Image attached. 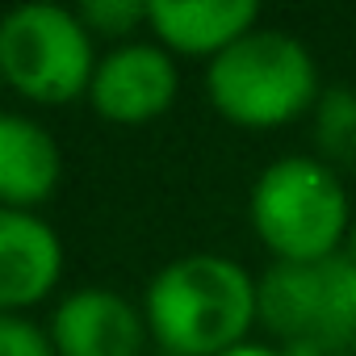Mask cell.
<instances>
[{
    "label": "cell",
    "mask_w": 356,
    "mask_h": 356,
    "mask_svg": "<svg viewBox=\"0 0 356 356\" xmlns=\"http://www.w3.org/2000/svg\"><path fill=\"white\" fill-rule=\"evenodd\" d=\"M143 318L163 356H222L260 327L256 277L218 252L176 256L147 281Z\"/></svg>",
    "instance_id": "1"
},
{
    "label": "cell",
    "mask_w": 356,
    "mask_h": 356,
    "mask_svg": "<svg viewBox=\"0 0 356 356\" xmlns=\"http://www.w3.org/2000/svg\"><path fill=\"white\" fill-rule=\"evenodd\" d=\"M352 197L318 155H281L252 185L248 218L273 264H323L348 256Z\"/></svg>",
    "instance_id": "2"
},
{
    "label": "cell",
    "mask_w": 356,
    "mask_h": 356,
    "mask_svg": "<svg viewBox=\"0 0 356 356\" xmlns=\"http://www.w3.org/2000/svg\"><path fill=\"white\" fill-rule=\"evenodd\" d=\"M206 97L214 113L239 130H277L314 113L323 84L318 63L298 34L256 26L206 63Z\"/></svg>",
    "instance_id": "3"
},
{
    "label": "cell",
    "mask_w": 356,
    "mask_h": 356,
    "mask_svg": "<svg viewBox=\"0 0 356 356\" xmlns=\"http://www.w3.org/2000/svg\"><path fill=\"white\" fill-rule=\"evenodd\" d=\"M97 38L76 9L17 5L0 17V76L5 88L34 105H72L88 97L97 72Z\"/></svg>",
    "instance_id": "4"
},
{
    "label": "cell",
    "mask_w": 356,
    "mask_h": 356,
    "mask_svg": "<svg viewBox=\"0 0 356 356\" xmlns=\"http://www.w3.org/2000/svg\"><path fill=\"white\" fill-rule=\"evenodd\" d=\"M256 306L260 327L277 339V348H314L323 356H339L356 339L348 260L268 264L256 277Z\"/></svg>",
    "instance_id": "5"
},
{
    "label": "cell",
    "mask_w": 356,
    "mask_h": 356,
    "mask_svg": "<svg viewBox=\"0 0 356 356\" xmlns=\"http://www.w3.org/2000/svg\"><path fill=\"white\" fill-rule=\"evenodd\" d=\"M181 92V72L176 59L159 42H122L97 59L92 84H88V105L97 118L113 126H143L163 118L176 105Z\"/></svg>",
    "instance_id": "6"
},
{
    "label": "cell",
    "mask_w": 356,
    "mask_h": 356,
    "mask_svg": "<svg viewBox=\"0 0 356 356\" xmlns=\"http://www.w3.org/2000/svg\"><path fill=\"white\" fill-rule=\"evenodd\" d=\"M47 331L55 356H143L151 339L143 306L105 285L72 289L67 298H59Z\"/></svg>",
    "instance_id": "7"
},
{
    "label": "cell",
    "mask_w": 356,
    "mask_h": 356,
    "mask_svg": "<svg viewBox=\"0 0 356 356\" xmlns=\"http://www.w3.org/2000/svg\"><path fill=\"white\" fill-rule=\"evenodd\" d=\"M63 277V239L34 210L0 206V314H26Z\"/></svg>",
    "instance_id": "8"
},
{
    "label": "cell",
    "mask_w": 356,
    "mask_h": 356,
    "mask_svg": "<svg viewBox=\"0 0 356 356\" xmlns=\"http://www.w3.org/2000/svg\"><path fill=\"white\" fill-rule=\"evenodd\" d=\"M260 26V9L252 0H151L147 30L172 59H206L214 63L227 47Z\"/></svg>",
    "instance_id": "9"
},
{
    "label": "cell",
    "mask_w": 356,
    "mask_h": 356,
    "mask_svg": "<svg viewBox=\"0 0 356 356\" xmlns=\"http://www.w3.org/2000/svg\"><path fill=\"white\" fill-rule=\"evenodd\" d=\"M63 155L51 130L26 113L0 109V206L34 210L59 189Z\"/></svg>",
    "instance_id": "10"
},
{
    "label": "cell",
    "mask_w": 356,
    "mask_h": 356,
    "mask_svg": "<svg viewBox=\"0 0 356 356\" xmlns=\"http://www.w3.org/2000/svg\"><path fill=\"white\" fill-rule=\"evenodd\" d=\"M314 147H318V159L331 163L335 172L339 168H356V88H323L314 113Z\"/></svg>",
    "instance_id": "11"
},
{
    "label": "cell",
    "mask_w": 356,
    "mask_h": 356,
    "mask_svg": "<svg viewBox=\"0 0 356 356\" xmlns=\"http://www.w3.org/2000/svg\"><path fill=\"white\" fill-rule=\"evenodd\" d=\"M76 13H80L84 30L92 38H109L113 47L134 42L130 34H138L147 26V5L143 0H84Z\"/></svg>",
    "instance_id": "12"
},
{
    "label": "cell",
    "mask_w": 356,
    "mask_h": 356,
    "mask_svg": "<svg viewBox=\"0 0 356 356\" xmlns=\"http://www.w3.org/2000/svg\"><path fill=\"white\" fill-rule=\"evenodd\" d=\"M0 356H55L51 331L26 314H0Z\"/></svg>",
    "instance_id": "13"
},
{
    "label": "cell",
    "mask_w": 356,
    "mask_h": 356,
    "mask_svg": "<svg viewBox=\"0 0 356 356\" xmlns=\"http://www.w3.org/2000/svg\"><path fill=\"white\" fill-rule=\"evenodd\" d=\"M222 356H285L277 343H260V339H248V343H239V348H231V352H222Z\"/></svg>",
    "instance_id": "14"
},
{
    "label": "cell",
    "mask_w": 356,
    "mask_h": 356,
    "mask_svg": "<svg viewBox=\"0 0 356 356\" xmlns=\"http://www.w3.org/2000/svg\"><path fill=\"white\" fill-rule=\"evenodd\" d=\"M348 302H352V323H356V260H348Z\"/></svg>",
    "instance_id": "15"
},
{
    "label": "cell",
    "mask_w": 356,
    "mask_h": 356,
    "mask_svg": "<svg viewBox=\"0 0 356 356\" xmlns=\"http://www.w3.org/2000/svg\"><path fill=\"white\" fill-rule=\"evenodd\" d=\"M348 260H356V210H352V231H348Z\"/></svg>",
    "instance_id": "16"
},
{
    "label": "cell",
    "mask_w": 356,
    "mask_h": 356,
    "mask_svg": "<svg viewBox=\"0 0 356 356\" xmlns=\"http://www.w3.org/2000/svg\"><path fill=\"white\" fill-rule=\"evenodd\" d=\"M0 88H5V76H0Z\"/></svg>",
    "instance_id": "17"
},
{
    "label": "cell",
    "mask_w": 356,
    "mask_h": 356,
    "mask_svg": "<svg viewBox=\"0 0 356 356\" xmlns=\"http://www.w3.org/2000/svg\"><path fill=\"white\" fill-rule=\"evenodd\" d=\"M159 356H163V352H159Z\"/></svg>",
    "instance_id": "18"
}]
</instances>
